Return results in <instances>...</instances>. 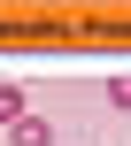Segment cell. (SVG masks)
Listing matches in <instances>:
<instances>
[{
    "mask_svg": "<svg viewBox=\"0 0 131 146\" xmlns=\"http://www.w3.org/2000/svg\"><path fill=\"white\" fill-rule=\"evenodd\" d=\"M8 146H54V131L39 115H23V123H8Z\"/></svg>",
    "mask_w": 131,
    "mask_h": 146,
    "instance_id": "6da1fadb",
    "label": "cell"
},
{
    "mask_svg": "<svg viewBox=\"0 0 131 146\" xmlns=\"http://www.w3.org/2000/svg\"><path fill=\"white\" fill-rule=\"evenodd\" d=\"M108 108H116V115H131V69H124V77H108Z\"/></svg>",
    "mask_w": 131,
    "mask_h": 146,
    "instance_id": "7a4b0ae2",
    "label": "cell"
},
{
    "mask_svg": "<svg viewBox=\"0 0 131 146\" xmlns=\"http://www.w3.org/2000/svg\"><path fill=\"white\" fill-rule=\"evenodd\" d=\"M0 123H23V92L15 85H0Z\"/></svg>",
    "mask_w": 131,
    "mask_h": 146,
    "instance_id": "3957f363",
    "label": "cell"
}]
</instances>
